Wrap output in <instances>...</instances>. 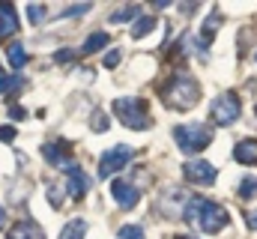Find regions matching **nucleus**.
I'll list each match as a JSON object with an SVG mask.
<instances>
[{
	"instance_id": "29",
	"label": "nucleus",
	"mask_w": 257,
	"mask_h": 239,
	"mask_svg": "<svg viewBox=\"0 0 257 239\" xmlns=\"http://www.w3.org/2000/svg\"><path fill=\"white\" fill-rule=\"evenodd\" d=\"M171 239H192V236H171Z\"/></svg>"
},
{
	"instance_id": "14",
	"label": "nucleus",
	"mask_w": 257,
	"mask_h": 239,
	"mask_svg": "<svg viewBox=\"0 0 257 239\" xmlns=\"http://www.w3.org/2000/svg\"><path fill=\"white\" fill-rule=\"evenodd\" d=\"M6 57H9V66H12V69H24V63H27V51H24L21 42H12V45L6 48Z\"/></svg>"
},
{
	"instance_id": "4",
	"label": "nucleus",
	"mask_w": 257,
	"mask_h": 239,
	"mask_svg": "<svg viewBox=\"0 0 257 239\" xmlns=\"http://www.w3.org/2000/svg\"><path fill=\"white\" fill-rule=\"evenodd\" d=\"M114 114L123 120V126L128 129H138V132H144V129H150V117H147V108H144V102L138 99V96H120V99H114Z\"/></svg>"
},
{
	"instance_id": "9",
	"label": "nucleus",
	"mask_w": 257,
	"mask_h": 239,
	"mask_svg": "<svg viewBox=\"0 0 257 239\" xmlns=\"http://www.w3.org/2000/svg\"><path fill=\"white\" fill-rule=\"evenodd\" d=\"M66 174H69V194H72V197H84L87 188H90V179H87V174H84V168L69 165Z\"/></svg>"
},
{
	"instance_id": "7",
	"label": "nucleus",
	"mask_w": 257,
	"mask_h": 239,
	"mask_svg": "<svg viewBox=\"0 0 257 239\" xmlns=\"http://www.w3.org/2000/svg\"><path fill=\"white\" fill-rule=\"evenodd\" d=\"M183 177L194 182V185H212L215 182V168L209 165V162H200V159H194V162H186L183 165Z\"/></svg>"
},
{
	"instance_id": "3",
	"label": "nucleus",
	"mask_w": 257,
	"mask_h": 239,
	"mask_svg": "<svg viewBox=\"0 0 257 239\" xmlns=\"http://www.w3.org/2000/svg\"><path fill=\"white\" fill-rule=\"evenodd\" d=\"M174 141L183 153H200L209 147L212 141V132L209 126H200V123H186V126H177L174 129Z\"/></svg>"
},
{
	"instance_id": "10",
	"label": "nucleus",
	"mask_w": 257,
	"mask_h": 239,
	"mask_svg": "<svg viewBox=\"0 0 257 239\" xmlns=\"http://www.w3.org/2000/svg\"><path fill=\"white\" fill-rule=\"evenodd\" d=\"M233 159L239 165H257V141L254 138H245L233 147Z\"/></svg>"
},
{
	"instance_id": "13",
	"label": "nucleus",
	"mask_w": 257,
	"mask_h": 239,
	"mask_svg": "<svg viewBox=\"0 0 257 239\" xmlns=\"http://www.w3.org/2000/svg\"><path fill=\"white\" fill-rule=\"evenodd\" d=\"M15 30H18V21H15L12 3H0V36H12Z\"/></svg>"
},
{
	"instance_id": "12",
	"label": "nucleus",
	"mask_w": 257,
	"mask_h": 239,
	"mask_svg": "<svg viewBox=\"0 0 257 239\" xmlns=\"http://www.w3.org/2000/svg\"><path fill=\"white\" fill-rule=\"evenodd\" d=\"M66 153H69L66 147H57V144H42V156L48 159V165H51V168H63V171H66V168L72 165Z\"/></svg>"
},
{
	"instance_id": "19",
	"label": "nucleus",
	"mask_w": 257,
	"mask_h": 239,
	"mask_svg": "<svg viewBox=\"0 0 257 239\" xmlns=\"http://www.w3.org/2000/svg\"><path fill=\"white\" fill-rule=\"evenodd\" d=\"M239 197H257V177H245L239 182Z\"/></svg>"
},
{
	"instance_id": "25",
	"label": "nucleus",
	"mask_w": 257,
	"mask_h": 239,
	"mask_svg": "<svg viewBox=\"0 0 257 239\" xmlns=\"http://www.w3.org/2000/svg\"><path fill=\"white\" fill-rule=\"evenodd\" d=\"M117 63H120V51H111V54L105 57V66H108V69H114Z\"/></svg>"
},
{
	"instance_id": "11",
	"label": "nucleus",
	"mask_w": 257,
	"mask_h": 239,
	"mask_svg": "<svg viewBox=\"0 0 257 239\" xmlns=\"http://www.w3.org/2000/svg\"><path fill=\"white\" fill-rule=\"evenodd\" d=\"M9 239H45V233H42V227H39L36 221L24 218V221H18V224L9 230Z\"/></svg>"
},
{
	"instance_id": "24",
	"label": "nucleus",
	"mask_w": 257,
	"mask_h": 239,
	"mask_svg": "<svg viewBox=\"0 0 257 239\" xmlns=\"http://www.w3.org/2000/svg\"><path fill=\"white\" fill-rule=\"evenodd\" d=\"M0 141H15V129L12 126H0Z\"/></svg>"
},
{
	"instance_id": "22",
	"label": "nucleus",
	"mask_w": 257,
	"mask_h": 239,
	"mask_svg": "<svg viewBox=\"0 0 257 239\" xmlns=\"http://www.w3.org/2000/svg\"><path fill=\"white\" fill-rule=\"evenodd\" d=\"M27 18H30L33 24H39V21L45 18V6H27Z\"/></svg>"
},
{
	"instance_id": "16",
	"label": "nucleus",
	"mask_w": 257,
	"mask_h": 239,
	"mask_svg": "<svg viewBox=\"0 0 257 239\" xmlns=\"http://www.w3.org/2000/svg\"><path fill=\"white\" fill-rule=\"evenodd\" d=\"M108 45V33L105 30H99V33H93V36H87V42L81 45V51L84 54H96L99 48H105Z\"/></svg>"
},
{
	"instance_id": "5",
	"label": "nucleus",
	"mask_w": 257,
	"mask_h": 239,
	"mask_svg": "<svg viewBox=\"0 0 257 239\" xmlns=\"http://www.w3.org/2000/svg\"><path fill=\"white\" fill-rule=\"evenodd\" d=\"M135 159V150L128 147V144H117V147H111V150H105V156L99 159V177H114L117 171H123L128 168V162Z\"/></svg>"
},
{
	"instance_id": "6",
	"label": "nucleus",
	"mask_w": 257,
	"mask_h": 239,
	"mask_svg": "<svg viewBox=\"0 0 257 239\" xmlns=\"http://www.w3.org/2000/svg\"><path fill=\"white\" fill-rule=\"evenodd\" d=\"M209 114L215 120V126H233V123L239 120V114H242V105H239L236 93H221V96L212 102Z\"/></svg>"
},
{
	"instance_id": "30",
	"label": "nucleus",
	"mask_w": 257,
	"mask_h": 239,
	"mask_svg": "<svg viewBox=\"0 0 257 239\" xmlns=\"http://www.w3.org/2000/svg\"><path fill=\"white\" fill-rule=\"evenodd\" d=\"M254 114H257V108H254Z\"/></svg>"
},
{
	"instance_id": "1",
	"label": "nucleus",
	"mask_w": 257,
	"mask_h": 239,
	"mask_svg": "<svg viewBox=\"0 0 257 239\" xmlns=\"http://www.w3.org/2000/svg\"><path fill=\"white\" fill-rule=\"evenodd\" d=\"M183 218L200 233H218L227 224V209L209 197H192L183 209Z\"/></svg>"
},
{
	"instance_id": "15",
	"label": "nucleus",
	"mask_w": 257,
	"mask_h": 239,
	"mask_svg": "<svg viewBox=\"0 0 257 239\" xmlns=\"http://www.w3.org/2000/svg\"><path fill=\"white\" fill-rule=\"evenodd\" d=\"M84 233H87V221L72 218L63 230H60V239H84Z\"/></svg>"
},
{
	"instance_id": "18",
	"label": "nucleus",
	"mask_w": 257,
	"mask_h": 239,
	"mask_svg": "<svg viewBox=\"0 0 257 239\" xmlns=\"http://www.w3.org/2000/svg\"><path fill=\"white\" fill-rule=\"evenodd\" d=\"M153 27H156V18H147V15H144V18H138V21H135V27H132V39L147 36Z\"/></svg>"
},
{
	"instance_id": "26",
	"label": "nucleus",
	"mask_w": 257,
	"mask_h": 239,
	"mask_svg": "<svg viewBox=\"0 0 257 239\" xmlns=\"http://www.w3.org/2000/svg\"><path fill=\"white\" fill-rule=\"evenodd\" d=\"M9 114H12L15 120H24V117H27V111H24V108H18V105H12V108H9Z\"/></svg>"
},
{
	"instance_id": "28",
	"label": "nucleus",
	"mask_w": 257,
	"mask_h": 239,
	"mask_svg": "<svg viewBox=\"0 0 257 239\" xmlns=\"http://www.w3.org/2000/svg\"><path fill=\"white\" fill-rule=\"evenodd\" d=\"M3 221H6V212H3V206H0V227H3Z\"/></svg>"
},
{
	"instance_id": "2",
	"label": "nucleus",
	"mask_w": 257,
	"mask_h": 239,
	"mask_svg": "<svg viewBox=\"0 0 257 239\" xmlns=\"http://www.w3.org/2000/svg\"><path fill=\"white\" fill-rule=\"evenodd\" d=\"M200 99V84L194 81L189 72H174L168 78V84L162 87V102L168 108H177V111H189L197 105Z\"/></svg>"
},
{
	"instance_id": "23",
	"label": "nucleus",
	"mask_w": 257,
	"mask_h": 239,
	"mask_svg": "<svg viewBox=\"0 0 257 239\" xmlns=\"http://www.w3.org/2000/svg\"><path fill=\"white\" fill-rule=\"evenodd\" d=\"M48 200H51V206H63V194L57 185H48Z\"/></svg>"
},
{
	"instance_id": "8",
	"label": "nucleus",
	"mask_w": 257,
	"mask_h": 239,
	"mask_svg": "<svg viewBox=\"0 0 257 239\" xmlns=\"http://www.w3.org/2000/svg\"><path fill=\"white\" fill-rule=\"evenodd\" d=\"M111 197L117 200V206H120V209H132V206H138L141 191H138V185H135V182L114 179V185H111Z\"/></svg>"
},
{
	"instance_id": "17",
	"label": "nucleus",
	"mask_w": 257,
	"mask_h": 239,
	"mask_svg": "<svg viewBox=\"0 0 257 239\" xmlns=\"http://www.w3.org/2000/svg\"><path fill=\"white\" fill-rule=\"evenodd\" d=\"M138 12H141V6H123V9H117L111 15V24H126L132 18H138Z\"/></svg>"
},
{
	"instance_id": "20",
	"label": "nucleus",
	"mask_w": 257,
	"mask_h": 239,
	"mask_svg": "<svg viewBox=\"0 0 257 239\" xmlns=\"http://www.w3.org/2000/svg\"><path fill=\"white\" fill-rule=\"evenodd\" d=\"M90 126H93V132H108V117H105L102 111H96V114H93V123H90Z\"/></svg>"
},
{
	"instance_id": "27",
	"label": "nucleus",
	"mask_w": 257,
	"mask_h": 239,
	"mask_svg": "<svg viewBox=\"0 0 257 239\" xmlns=\"http://www.w3.org/2000/svg\"><path fill=\"white\" fill-rule=\"evenodd\" d=\"M245 224H248L251 230H257V209H254V212H248V215H245Z\"/></svg>"
},
{
	"instance_id": "21",
	"label": "nucleus",
	"mask_w": 257,
	"mask_h": 239,
	"mask_svg": "<svg viewBox=\"0 0 257 239\" xmlns=\"http://www.w3.org/2000/svg\"><path fill=\"white\" fill-rule=\"evenodd\" d=\"M120 239H144V230H141L138 224H132V227H123V230H120Z\"/></svg>"
}]
</instances>
